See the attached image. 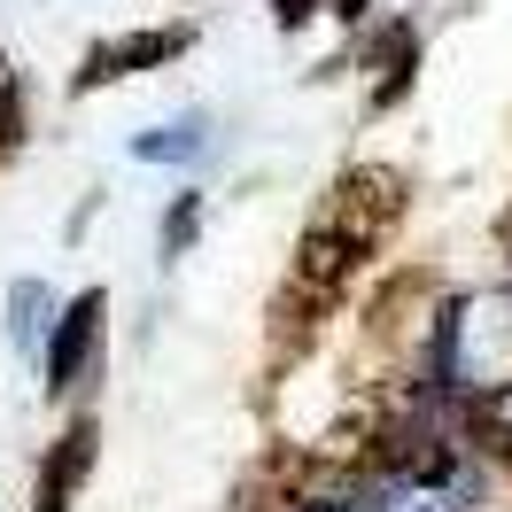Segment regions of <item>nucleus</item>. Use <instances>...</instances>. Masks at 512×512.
<instances>
[{"mask_svg": "<svg viewBox=\"0 0 512 512\" xmlns=\"http://www.w3.org/2000/svg\"><path fill=\"white\" fill-rule=\"evenodd\" d=\"M187 24H163V32H140L125 39V47H94L86 55V70H78V94H94V86H109V78H132V70H156L171 63V55H187Z\"/></svg>", "mask_w": 512, "mask_h": 512, "instance_id": "39448f33", "label": "nucleus"}, {"mask_svg": "<svg viewBox=\"0 0 512 512\" xmlns=\"http://www.w3.org/2000/svg\"><path fill=\"white\" fill-rule=\"evenodd\" d=\"M326 311H334V295H311V288H295V280H288V295H280V350L311 342Z\"/></svg>", "mask_w": 512, "mask_h": 512, "instance_id": "423d86ee", "label": "nucleus"}, {"mask_svg": "<svg viewBox=\"0 0 512 512\" xmlns=\"http://www.w3.org/2000/svg\"><path fill=\"white\" fill-rule=\"evenodd\" d=\"M94 458H101V419L78 412L63 435H55V450L39 458L32 512H70V505H78V489H86V474H94Z\"/></svg>", "mask_w": 512, "mask_h": 512, "instance_id": "f03ea898", "label": "nucleus"}, {"mask_svg": "<svg viewBox=\"0 0 512 512\" xmlns=\"http://www.w3.org/2000/svg\"><path fill=\"white\" fill-rule=\"evenodd\" d=\"M101 311H109V295H101V288L70 295L63 326H55V342H47V388H55V396L78 388V373L94 365V350H101Z\"/></svg>", "mask_w": 512, "mask_h": 512, "instance_id": "7ed1b4c3", "label": "nucleus"}, {"mask_svg": "<svg viewBox=\"0 0 512 512\" xmlns=\"http://www.w3.org/2000/svg\"><path fill=\"white\" fill-rule=\"evenodd\" d=\"M16 140H24V94H16V86H0V156H8Z\"/></svg>", "mask_w": 512, "mask_h": 512, "instance_id": "0eeeda50", "label": "nucleus"}, {"mask_svg": "<svg viewBox=\"0 0 512 512\" xmlns=\"http://www.w3.org/2000/svg\"><path fill=\"white\" fill-rule=\"evenodd\" d=\"M497 249L512 256V202H505V218H497Z\"/></svg>", "mask_w": 512, "mask_h": 512, "instance_id": "9b49d317", "label": "nucleus"}, {"mask_svg": "<svg viewBox=\"0 0 512 512\" xmlns=\"http://www.w3.org/2000/svg\"><path fill=\"white\" fill-rule=\"evenodd\" d=\"M365 8H373V0H334V16H342V24H357Z\"/></svg>", "mask_w": 512, "mask_h": 512, "instance_id": "9d476101", "label": "nucleus"}, {"mask_svg": "<svg viewBox=\"0 0 512 512\" xmlns=\"http://www.w3.org/2000/svg\"><path fill=\"white\" fill-rule=\"evenodd\" d=\"M396 218H404V179L381 171V163L342 171V187H334V202H326V225H334V233H350L357 249H381Z\"/></svg>", "mask_w": 512, "mask_h": 512, "instance_id": "f257e3e1", "label": "nucleus"}, {"mask_svg": "<svg viewBox=\"0 0 512 512\" xmlns=\"http://www.w3.org/2000/svg\"><path fill=\"white\" fill-rule=\"evenodd\" d=\"M373 249H357L350 233H334V225H311L303 241H295V288H311V295H334L342 303V288L357 280V264H365Z\"/></svg>", "mask_w": 512, "mask_h": 512, "instance_id": "20e7f679", "label": "nucleus"}, {"mask_svg": "<svg viewBox=\"0 0 512 512\" xmlns=\"http://www.w3.org/2000/svg\"><path fill=\"white\" fill-rule=\"evenodd\" d=\"M187 233H194V202H179V210H171V225H163V241H171V256L187 249Z\"/></svg>", "mask_w": 512, "mask_h": 512, "instance_id": "1a4fd4ad", "label": "nucleus"}, {"mask_svg": "<svg viewBox=\"0 0 512 512\" xmlns=\"http://www.w3.org/2000/svg\"><path fill=\"white\" fill-rule=\"evenodd\" d=\"M326 0H280V8H272V16H280V32H303V16H319Z\"/></svg>", "mask_w": 512, "mask_h": 512, "instance_id": "6e6552de", "label": "nucleus"}]
</instances>
